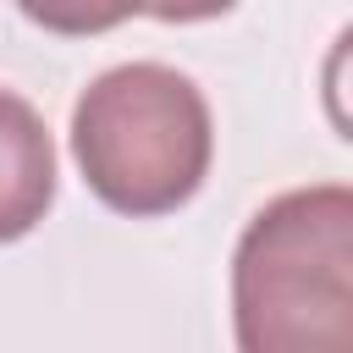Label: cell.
Wrapping results in <instances>:
<instances>
[{"instance_id": "1", "label": "cell", "mask_w": 353, "mask_h": 353, "mask_svg": "<svg viewBox=\"0 0 353 353\" xmlns=\"http://www.w3.org/2000/svg\"><path fill=\"white\" fill-rule=\"evenodd\" d=\"M237 353H353V188L270 199L232 254Z\"/></svg>"}, {"instance_id": "3", "label": "cell", "mask_w": 353, "mask_h": 353, "mask_svg": "<svg viewBox=\"0 0 353 353\" xmlns=\"http://www.w3.org/2000/svg\"><path fill=\"white\" fill-rule=\"evenodd\" d=\"M55 204V143L44 116L0 88V243L28 237Z\"/></svg>"}, {"instance_id": "2", "label": "cell", "mask_w": 353, "mask_h": 353, "mask_svg": "<svg viewBox=\"0 0 353 353\" xmlns=\"http://www.w3.org/2000/svg\"><path fill=\"white\" fill-rule=\"evenodd\" d=\"M72 154L99 204L138 221L171 215L210 176V105L188 72L165 61H121L77 94Z\"/></svg>"}]
</instances>
